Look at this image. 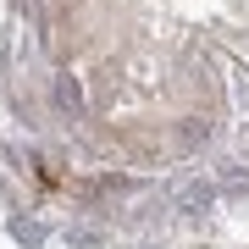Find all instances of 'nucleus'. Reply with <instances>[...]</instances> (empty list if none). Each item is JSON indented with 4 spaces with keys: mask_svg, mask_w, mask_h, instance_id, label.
Here are the masks:
<instances>
[{
    "mask_svg": "<svg viewBox=\"0 0 249 249\" xmlns=\"http://www.w3.org/2000/svg\"><path fill=\"white\" fill-rule=\"evenodd\" d=\"M55 100H61L67 111H78V106H83V89H78V78H61V83H55Z\"/></svg>",
    "mask_w": 249,
    "mask_h": 249,
    "instance_id": "f257e3e1",
    "label": "nucleus"
},
{
    "mask_svg": "<svg viewBox=\"0 0 249 249\" xmlns=\"http://www.w3.org/2000/svg\"><path fill=\"white\" fill-rule=\"evenodd\" d=\"M216 194H211V183H194V188H188V194H183V205H211Z\"/></svg>",
    "mask_w": 249,
    "mask_h": 249,
    "instance_id": "f03ea898",
    "label": "nucleus"
}]
</instances>
